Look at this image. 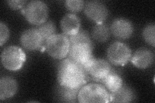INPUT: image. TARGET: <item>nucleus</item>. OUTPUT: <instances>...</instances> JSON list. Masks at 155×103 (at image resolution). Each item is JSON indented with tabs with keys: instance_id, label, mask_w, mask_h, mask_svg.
I'll list each match as a JSON object with an SVG mask.
<instances>
[{
	"instance_id": "nucleus-1",
	"label": "nucleus",
	"mask_w": 155,
	"mask_h": 103,
	"mask_svg": "<svg viewBox=\"0 0 155 103\" xmlns=\"http://www.w3.org/2000/svg\"><path fill=\"white\" fill-rule=\"evenodd\" d=\"M87 76L84 67L70 57L63 60L58 66V81L61 86L81 88L86 84Z\"/></svg>"
},
{
	"instance_id": "nucleus-2",
	"label": "nucleus",
	"mask_w": 155,
	"mask_h": 103,
	"mask_svg": "<svg viewBox=\"0 0 155 103\" xmlns=\"http://www.w3.org/2000/svg\"><path fill=\"white\" fill-rule=\"evenodd\" d=\"M78 100L80 103L110 102V93L104 86L97 83H91L81 88Z\"/></svg>"
},
{
	"instance_id": "nucleus-3",
	"label": "nucleus",
	"mask_w": 155,
	"mask_h": 103,
	"mask_svg": "<svg viewBox=\"0 0 155 103\" xmlns=\"http://www.w3.org/2000/svg\"><path fill=\"white\" fill-rule=\"evenodd\" d=\"M48 54L56 60H63L69 55L70 41L64 34H56L51 36L45 43Z\"/></svg>"
},
{
	"instance_id": "nucleus-4",
	"label": "nucleus",
	"mask_w": 155,
	"mask_h": 103,
	"mask_svg": "<svg viewBox=\"0 0 155 103\" xmlns=\"http://www.w3.org/2000/svg\"><path fill=\"white\" fill-rule=\"evenodd\" d=\"M22 12L29 23L38 26L47 21L48 8L41 1H32L27 4Z\"/></svg>"
},
{
	"instance_id": "nucleus-5",
	"label": "nucleus",
	"mask_w": 155,
	"mask_h": 103,
	"mask_svg": "<svg viewBox=\"0 0 155 103\" xmlns=\"http://www.w3.org/2000/svg\"><path fill=\"white\" fill-rule=\"evenodd\" d=\"M2 63L10 71H18L23 67L26 61V55L21 48L10 46L5 48L1 55Z\"/></svg>"
},
{
	"instance_id": "nucleus-6",
	"label": "nucleus",
	"mask_w": 155,
	"mask_h": 103,
	"mask_svg": "<svg viewBox=\"0 0 155 103\" xmlns=\"http://www.w3.org/2000/svg\"><path fill=\"white\" fill-rule=\"evenodd\" d=\"M132 56L130 48L126 44L116 41L112 43L107 50L109 61L115 66H124L127 64Z\"/></svg>"
},
{
	"instance_id": "nucleus-7",
	"label": "nucleus",
	"mask_w": 155,
	"mask_h": 103,
	"mask_svg": "<svg viewBox=\"0 0 155 103\" xmlns=\"http://www.w3.org/2000/svg\"><path fill=\"white\" fill-rule=\"evenodd\" d=\"M87 74L94 80L100 81L112 70L110 63L103 59H96L94 56L83 66Z\"/></svg>"
},
{
	"instance_id": "nucleus-8",
	"label": "nucleus",
	"mask_w": 155,
	"mask_h": 103,
	"mask_svg": "<svg viewBox=\"0 0 155 103\" xmlns=\"http://www.w3.org/2000/svg\"><path fill=\"white\" fill-rule=\"evenodd\" d=\"M85 16L96 24L103 23L109 16V11L102 2L91 1L87 2L84 7Z\"/></svg>"
},
{
	"instance_id": "nucleus-9",
	"label": "nucleus",
	"mask_w": 155,
	"mask_h": 103,
	"mask_svg": "<svg viewBox=\"0 0 155 103\" xmlns=\"http://www.w3.org/2000/svg\"><path fill=\"white\" fill-rule=\"evenodd\" d=\"M20 43L22 47L27 50H38L42 47L45 49L44 41L36 28L24 31L20 37Z\"/></svg>"
},
{
	"instance_id": "nucleus-10",
	"label": "nucleus",
	"mask_w": 155,
	"mask_h": 103,
	"mask_svg": "<svg viewBox=\"0 0 155 103\" xmlns=\"http://www.w3.org/2000/svg\"><path fill=\"white\" fill-rule=\"evenodd\" d=\"M93 47L87 44H75L70 45L69 56L71 60L82 66L93 57Z\"/></svg>"
},
{
	"instance_id": "nucleus-11",
	"label": "nucleus",
	"mask_w": 155,
	"mask_h": 103,
	"mask_svg": "<svg viewBox=\"0 0 155 103\" xmlns=\"http://www.w3.org/2000/svg\"><path fill=\"white\" fill-rule=\"evenodd\" d=\"M110 33L119 40H127L132 36L134 28L133 24L128 19L117 18L110 25Z\"/></svg>"
},
{
	"instance_id": "nucleus-12",
	"label": "nucleus",
	"mask_w": 155,
	"mask_h": 103,
	"mask_svg": "<svg viewBox=\"0 0 155 103\" xmlns=\"http://www.w3.org/2000/svg\"><path fill=\"white\" fill-rule=\"evenodd\" d=\"M154 60V53L146 48H140L130 58L133 65L139 69H146L151 66Z\"/></svg>"
},
{
	"instance_id": "nucleus-13",
	"label": "nucleus",
	"mask_w": 155,
	"mask_h": 103,
	"mask_svg": "<svg viewBox=\"0 0 155 103\" xmlns=\"http://www.w3.org/2000/svg\"><path fill=\"white\" fill-rule=\"evenodd\" d=\"M61 31L66 36H71L80 30L81 20L76 14L70 13L65 15L60 22Z\"/></svg>"
},
{
	"instance_id": "nucleus-14",
	"label": "nucleus",
	"mask_w": 155,
	"mask_h": 103,
	"mask_svg": "<svg viewBox=\"0 0 155 103\" xmlns=\"http://www.w3.org/2000/svg\"><path fill=\"white\" fill-rule=\"evenodd\" d=\"M18 89L17 81L8 76L3 77L0 79V99L6 100L15 95Z\"/></svg>"
},
{
	"instance_id": "nucleus-15",
	"label": "nucleus",
	"mask_w": 155,
	"mask_h": 103,
	"mask_svg": "<svg viewBox=\"0 0 155 103\" xmlns=\"http://www.w3.org/2000/svg\"><path fill=\"white\" fill-rule=\"evenodd\" d=\"M110 99L112 102H130L135 99V94L131 88L123 85L117 91L110 93Z\"/></svg>"
},
{
	"instance_id": "nucleus-16",
	"label": "nucleus",
	"mask_w": 155,
	"mask_h": 103,
	"mask_svg": "<svg viewBox=\"0 0 155 103\" xmlns=\"http://www.w3.org/2000/svg\"><path fill=\"white\" fill-rule=\"evenodd\" d=\"M100 81L102 82L105 88L110 93L117 91L123 85L122 77L117 73L112 72V70Z\"/></svg>"
},
{
	"instance_id": "nucleus-17",
	"label": "nucleus",
	"mask_w": 155,
	"mask_h": 103,
	"mask_svg": "<svg viewBox=\"0 0 155 103\" xmlns=\"http://www.w3.org/2000/svg\"><path fill=\"white\" fill-rule=\"evenodd\" d=\"M91 34L95 41L99 43H105L110 37V31L106 24L98 23L93 27Z\"/></svg>"
},
{
	"instance_id": "nucleus-18",
	"label": "nucleus",
	"mask_w": 155,
	"mask_h": 103,
	"mask_svg": "<svg viewBox=\"0 0 155 103\" xmlns=\"http://www.w3.org/2000/svg\"><path fill=\"white\" fill-rule=\"evenodd\" d=\"M80 89L81 88H72L60 85L58 90V98L62 102H74L77 101Z\"/></svg>"
},
{
	"instance_id": "nucleus-19",
	"label": "nucleus",
	"mask_w": 155,
	"mask_h": 103,
	"mask_svg": "<svg viewBox=\"0 0 155 103\" xmlns=\"http://www.w3.org/2000/svg\"><path fill=\"white\" fill-rule=\"evenodd\" d=\"M36 28L40 33L45 43L48 38L56 34L55 24L52 21H47L40 25L36 26Z\"/></svg>"
},
{
	"instance_id": "nucleus-20",
	"label": "nucleus",
	"mask_w": 155,
	"mask_h": 103,
	"mask_svg": "<svg viewBox=\"0 0 155 103\" xmlns=\"http://www.w3.org/2000/svg\"><path fill=\"white\" fill-rule=\"evenodd\" d=\"M70 45L75 44H87L93 47V43L92 42L89 34L84 30H80V31L73 36H69Z\"/></svg>"
},
{
	"instance_id": "nucleus-21",
	"label": "nucleus",
	"mask_w": 155,
	"mask_h": 103,
	"mask_svg": "<svg viewBox=\"0 0 155 103\" xmlns=\"http://www.w3.org/2000/svg\"><path fill=\"white\" fill-rule=\"evenodd\" d=\"M142 37L144 41L149 45L154 47L155 46V24L154 23L148 24L143 28Z\"/></svg>"
},
{
	"instance_id": "nucleus-22",
	"label": "nucleus",
	"mask_w": 155,
	"mask_h": 103,
	"mask_svg": "<svg viewBox=\"0 0 155 103\" xmlns=\"http://www.w3.org/2000/svg\"><path fill=\"white\" fill-rule=\"evenodd\" d=\"M85 3L82 0H67L65 2V6L72 14L81 12L85 7Z\"/></svg>"
},
{
	"instance_id": "nucleus-23",
	"label": "nucleus",
	"mask_w": 155,
	"mask_h": 103,
	"mask_svg": "<svg viewBox=\"0 0 155 103\" xmlns=\"http://www.w3.org/2000/svg\"><path fill=\"white\" fill-rule=\"evenodd\" d=\"M9 38L8 27L3 22L0 23V45L3 46Z\"/></svg>"
},
{
	"instance_id": "nucleus-24",
	"label": "nucleus",
	"mask_w": 155,
	"mask_h": 103,
	"mask_svg": "<svg viewBox=\"0 0 155 103\" xmlns=\"http://www.w3.org/2000/svg\"><path fill=\"white\" fill-rule=\"evenodd\" d=\"M26 3H27L26 1H22V0H20V1H18V0H16V1H8L7 2L8 5L14 10H18V9L22 8L24 6H25V5Z\"/></svg>"
}]
</instances>
